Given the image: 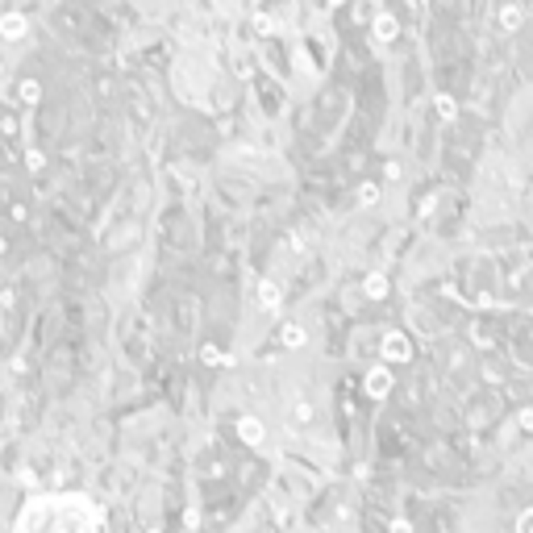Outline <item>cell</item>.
Instances as JSON below:
<instances>
[{"label": "cell", "mask_w": 533, "mask_h": 533, "mask_svg": "<svg viewBox=\"0 0 533 533\" xmlns=\"http://www.w3.org/2000/svg\"><path fill=\"white\" fill-rule=\"evenodd\" d=\"M17 533H100V513L88 496H38L21 509Z\"/></svg>", "instance_id": "obj_1"}, {"label": "cell", "mask_w": 533, "mask_h": 533, "mask_svg": "<svg viewBox=\"0 0 533 533\" xmlns=\"http://www.w3.org/2000/svg\"><path fill=\"white\" fill-rule=\"evenodd\" d=\"M409 354H413V346H409L404 334H388V338H384V359H388V363H404Z\"/></svg>", "instance_id": "obj_2"}, {"label": "cell", "mask_w": 533, "mask_h": 533, "mask_svg": "<svg viewBox=\"0 0 533 533\" xmlns=\"http://www.w3.org/2000/svg\"><path fill=\"white\" fill-rule=\"evenodd\" d=\"M388 392H392V371H388V367H375V371H367V396L384 400Z\"/></svg>", "instance_id": "obj_3"}, {"label": "cell", "mask_w": 533, "mask_h": 533, "mask_svg": "<svg viewBox=\"0 0 533 533\" xmlns=\"http://www.w3.org/2000/svg\"><path fill=\"white\" fill-rule=\"evenodd\" d=\"M521 21H525V8L521 4H509V8H500V29H521Z\"/></svg>", "instance_id": "obj_4"}, {"label": "cell", "mask_w": 533, "mask_h": 533, "mask_svg": "<svg viewBox=\"0 0 533 533\" xmlns=\"http://www.w3.org/2000/svg\"><path fill=\"white\" fill-rule=\"evenodd\" d=\"M375 38H379V42H392V38H396V17H392V13H379V17H375Z\"/></svg>", "instance_id": "obj_5"}, {"label": "cell", "mask_w": 533, "mask_h": 533, "mask_svg": "<svg viewBox=\"0 0 533 533\" xmlns=\"http://www.w3.org/2000/svg\"><path fill=\"white\" fill-rule=\"evenodd\" d=\"M367 296H375V300L388 296V279L384 275H367Z\"/></svg>", "instance_id": "obj_6"}, {"label": "cell", "mask_w": 533, "mask_h": 533, "mask_svg": "<svg viewBox=\"0 0 533 533\" xmlns=\"http://www.w3.org/2000/svg\"><path fill=\"white\" fill-rule=\"evenodd\" d=\"M517 533H533V509H525V513L517 517Z\"/></svg>", "instance_id": "obj_7"}, {"label": "cell", "mask_w": 533, "mask_h": 533, "mask_svg": "<svg viewBox=\"0 0 533 533\" xmlns=\"http://www.w3.org/2000/svg\"><path fill=\"white\" fill-rule=\"evenodd\" d=\"M438 113L450 121V117H454V100H450V96H438Z\"/></svg>", "instance_id": "obj_8"}, {"label": "cell", "mask_w": 533, "mask_h": 533, "mask_svg": "<svg viewBox=\"0 0 533 533\" xmlns=\"http://www.w3.org/2000/svg\"><path fill=\"white\" fill-rule=\"evenodd\" d=\"M359 196H363V204H375V200H379V188H375V183H367Z\"/></svg>", "instance_id": "obj_9"}, {"label": "cell", "mask_w": 533, "mask_h": 533, "mask_svg": "<svg viewBox=\"0 0 533 533\" xmlns=\"http://www.w3.org/2000/svg\"><path fill=\"white\" fill-rule=\"evenodd\" d=\"M521 429H533V409H525V413H521Z\"/></svg>", "instance_id": "obj_10"}, {"label": "cell", "mask_w": 533, "mask_h": 533, "mask_svg": "<svg viewBox=\"0 0 533 533\" xmlns=\"http://www.w3.org/2000/svg\"><path fill=\"white\" fill-rule=\"evenodd\" d=\"M392 533H413V525L409 521H392Z\"/></svg>", "instance_id": "obj_11"}]
</instances>
